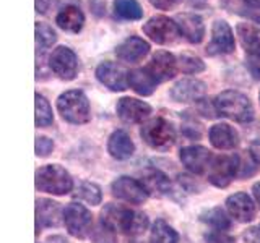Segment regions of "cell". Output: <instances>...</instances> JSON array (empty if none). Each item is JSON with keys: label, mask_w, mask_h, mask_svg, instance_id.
<instances>
[{"label": "cell", "mask_w": 260, "mask_h": 243, "mask_svg": "<svg viewBox=\"0 0 260 243\" xmlns=\"http://www.w3.org/2000/svg\"><path fill=\"white\" fill-rule=\"evenodd\" d=\"M57 40V34L51 26L44 23H36V47L38 52H44Z\"/></svg>", "instance_id": "obj_32"}, {"label": "cell", "mask_w": 260, "mask_h": 243, "mask_svg": "<svg viewBox=\"0 0 260 243\" xmlns=\"http://www.w3.org/2000/svg\"><path fill=\"white\" fill-rule=\"evenodd\" d=\"M91 238L94 243H116V232L101 222L98 225V229L91 233Z\"/></svg>", "instance_id": "obj_34"}, {"label": "cell", "mask_w": 260, "mask_h": 243, "mask_svg": "<svg viewBox=\"0 0 260 243\" xmlns=\"http://www.w3.org/2000/svg\"><path fill=\"white\" fill-rule=\"evenodd\" d=\"M114 13L120 20H140L143 10L137 0H114Z\"/></svg>", "instance_id": "obj_28"}, {"label": "cell", "mask_w": 260, "mask_h": 243, "mask_svg": "<svg viewBox=\"0 0 260 243\" xmlns=\"http://www.w3.org/2000/svg\"><path fill=\"white\" fill-rule=\"evenodd\" d=\"M210 141L216 149H234L239 143L238 132L228 124H216L210 128Z\"/></svg>", "instance_id": "obj_23"}, {"label": "cell", "mask_w": 260, "mask_h": 243, "mask_svg": "<svg viewBox=\"0 0 260 243\" xmlns=\"http://www.w3.org/2000/svg\"><path fill=\"white\" fill-rule=\"evenodd\" d=\"M49 67L60 79H73L78 71V59L72 49L59 46L49 57Z\"/></svg>", "instance_id": "obj_10"}, {"label": "cell", "mask_w": 260, "mask_h": 243, "mask_svg": "<svg viewBox=\"0 0 260 243\" xmlns=\"http://www.w3.org/2000/svg\"><path fill=\"white\" fill-rule=\"evenodd\" d=\"M142 185L148 194L153 196H165L171 191V182L166 174H162L158 169H146L142 172Z\"/></svg>", "instance_id": "obj_22"}, {"label": "cell", "mask_w": 260, "mask_h": 243, "mask_svg": "<svg viewBox=\"0 0 260 243\" xmlns=\"http://www.w3.org/2000/svg\"><path fill=\"white\" fill-rule=\"evenodd\" d=\"M252 191H254V196H255L258 206H260V183H255L254 186H252Z\"/></svg>", "instance_id": "obj_41"}, {"label": "cell", "mask_w": 260, "mask_h": 243, "mask_svg": "<svg viewBox=\"0 0 260 243\" xmlns=\"http://www.w3.org/2000/svg\"><path fill=\"white\" fill-rule=\"evenodd\" d=\"M117 115L125 124H140L151 113V107L143 101L134 99V97H122L117 102Z\"/></svg>", "instance_id": "obj_17"}, {"label": "cell", "mask_w": 260, "mask_h": 243, "mask_svg": "<svg viewBox=\"0 0 260 243\" xmlns=\"http://www.w3.org/2000/svg\"><path fill=\"white\" fill-rule=\"evenodd\" d=\"M181 0H150V4L154 8H159V10H171L176 5H179Z\"/></svg>", "instance_id": "obj_37"}, {"label": "cell", "mask_w": 260, "mask_h": 243, "mask_svg": "<svg viewBox=\"0 0 260 243\" xmlns=\"http://www.w3.org/2000/svg\"><path fill=\"white\" fill-rule=\"evenodd\" d=\"M239 169L241 160L238 156H218L208 169V180L218 188H224L238 175Z\"/></svg>", "instance_id": "obj_9"}, {"label": "cell", "mask_w": 260, "mask_h": 243, "mask_svg": "<svg viewBox=\"0 0 260 243\" xmlns=\"http://www.w3.org/2000/svg\"><path fill=\"white\" fill-rule=\"evenodd\" d=\"M75 194H77V198L86 201L88 205H91V206L100 205L101 199H103L101 188L96 183H91V182H81L78 185Z\"/></svg>", "instance_id": "obj_30"}, {"label": "cell", "mask_w": 260, "mask_h": 243, "mask_svg": "<svg viewBox=\"0 0 260 243\" xmlns=\"http://www.w3.org/2000/svg\"><path fill=\"white\" fill-rule=\"evenodd\" d=\"M250 157L254 159L255 164L260 166V141L252 143V146H250Z\"/></svg>", "instance_id": "obj_40"}, {"label": "cell", "mask_w": 260, "mask_h": 243, "mask_svg": "<svg viewBox=\"0 0 260 243\" xmlns=\"http://www.w3.org/2000/svg\"><path fill=\"white\" fill-rule=\"evenodd\" d=\"M244 241L246 243H260V224L250 229L244 233Z\"/></svg>", "instance_id": "obj_36"}, {"label": "cell", "mask_w": 260, "mask_h": 243, "mask_svg": "<svg viewBox=\"0 0 260 243\" xmlns=\"http://www.w3.org/2000/svg\"><path fill=\"white\" fill-rule=\"evenodd\" d=\"M208 243H234V240L231 237H228V235L224 232H215L207 237Z\"/></svg>", "instance_id": "obj_38"}, {"label": "cell", "mask_w": 260, "mask_h": 243, "mask_svg": "<svg viewBox=\"0 0 260 243\" xmlns=\"http://www.w3.org/2000/svg\"><path fill=\"white\" fill-rule=\"evenodd\" d=\"M101 222L114 232L135 237V235H140L146 230L148 217H146V214L130 208L108 205L101 211Z\"/></svg>", "instance_id": "obj_1"}, {"label": "cell", "mask_w": 260, "mask_h": 243, "mask_svg": "<svg viewBox=\"0 0 260 243\" xmlns=\"http://www.w3.org/2000/svg\"><path fill=\"white\" fill-rule=\"evenodd\" d=\"M63 222L70 235L77 238H85L91 232L93 225V216L91 213L78 202H70L63 209Z\"/></svg>", "instance_id": "obj_7"}, {"label": "cell", "mask_w": 260, "mask_h": 243, "mask_svg": "<svg viewBox=\"0 0 260 243\" xmlns=\"http://www.w3.org/2000/svg\"><path fill=\"white\" fill-rule=\"evenodd\" d=\"M179 68H181L184 73H189V75H193V73H200L205 70V63H203L199 57L190 55V54H182L181 59H179Z\"/></svg>", "instance_id": "obj_33"}, {"label": "cell", "mask_w": 260, "mask_h": 243, "mask_svg": "<svg viewBox=\"0 0 260 243\" xmlns=\"http://www.w3.org/2000/svg\"><path fill=\"white\" fill-rule=\"evenodd\" d=\"M108 151L114 159L124 160L134 156L135 151V144L130 140V136L127 135V132L124 130H116L108 141Z\"/></svg>", "instance_id": "obj_24"}, {"label": "cell", "mask_w": 260, "mask_h": 243, "mask_svg": "<svg viewBox=\"0 0 260 243\" xmlns=\"http://www.w3.org/2000/svg\"><path fill=\"white\" fill-rule=\"evenodd\" d=\"M200 217L203 222L208 224L210 227H213V229L218 232H224L231 227L230 217L226 216V213L221 208H211V209L205 211Z\"/></svg>", "instance_id": "obj_29"}, {"label": "cell", "mask_w": 260, "mask_h": 243, "mask_svg": "<svg viewBox=\"0 0 260 243\" xmlns=\"http://www.w3.org/2000/svg\"><path fill=\"white\" fill-rule=\"evenodd\" d=\"M143 32L156 44H173L181 36L176 21L169 20L168 16H153L143 24Z\"/></svg>", "instance_id": "obj_8"}, {"label": "cell", "mask_w": 260, "mask_h": 243, "mask_svg": "<svg viewBox=\"0 0 260 243\" xmlns=\"http://www.w3.org/2000/svg\"><path fill=\"white\" fill-rule=\"evenodd\" d=\"M226 208L238 222H250L255 217V205L247 193H234L226 199Z\"/></svg>", "instance_id": "obj_19"}, {"label": "cell", "mask_w": 260, "mask_h": 243, "mask_svg": "<svg viewBox=\"0 0 260 243\" xmlns=\"http://www.w3.org/2000/svg\"><path fill=\"white\" fill-rule=\"evenodd\" d=\"M54 122L51 104L47 102L44 96L36 94V127H49Z\"/></svg>", "instance_id": "obj_31"}, {"label": "cell", "mask_w": 260, "mask_h": 243, "mask_svg": "<svg viewBox=\"0 0 260 243\" xmlns=\"http://www.w3.org/2000/svg\"><path fill=\"white\" fill-rule=\"evenodd\" d=\"M207 93V86L200 79L185 78L177 81V83L171 88L169 96L173 97L176 102H197L200 101Z\"/></svg>", "instance_id": "obj_16"}, {"label": "cell", "mask_w": 260, "mask_h": 243, "mask_svg": "<svg viewBox=\"0 0 260 243\" xmlns=\"http://www.w3.org/2000/svg\"><path fill=\"white\" fill-rule=\"evenodd\" d=\"M247 5H250L252 8H260V0H244Z\"/></svg>", "instance_id": "obj_42"}, {"label": "cell", "mask_w": 260, "mask_h": 243, "mask_svg": "<svg viewBox=\"0 0 260 243\" xmlns=\"http://www.w3.org/2000/svg\"><path fill=\"white\" fill-rule=\"evenodd\" d=\"M238 36L246 51L247 60L246 65L250 71V75L255 79H260V29L254 24L241 23L238 24Z\"/></svg>", "instance_id": "obj_6"}, {"label": "cell", "mask_w": 260, "mask_h": 243, "mask_svg": "<svg viewBox=\"0 0 260 243\" xmlns=\"http://www.w3.org/2000/svg\"><path fill=\"white\" fill-rule=\"evenodd\" d=\"M54 4V0H36V12L38 13H47V10Z\"/></svg>", "instance_id": "obj_39"}, {"label": "cell", "mask_w": 260, "mask_h": 243, "mask_svg": "<svg viewBox=\"0 0 260 243\" xmlns=\"http://www.w3.org/2000/svg\"><path fill=\"white\" fill-rule=\"evenodd\" d=\"M62 209L59 202L52 199L41 198L36 201V222H38V230L39 227H57L62 221Z\"/></svg>", "instance_id": "obj_21"}, {"label": "cell", "mask_w": 260, "mask_h": 243, "mask_svg": "<svg viewBox=\"0 0 260 243\" xmlns=\"http://www.w3.org/2000/svg\"><path fill=\"white\" fill-rule=\"evenodd\" d=\"M146 71L150 73L158 85L165 83V81L174 78L177 71V60L173 54H169L166 51H158L153 55L148 67H146Z\"/></svg>", "instance_id": "obj_13"}, {"label": "cell", "mask_w": 260, "mask_h": 243, "mask_svg": "<svg viewBox=\"0 0 260 243\" xmlns=\"http://www.w3.org/2000/svg\"><path fill=\"white\" fill-rule=\"evenodd\" d=\"M258 99H260V94H258Z\"/></svg>", "instance_id": "obj_44"}, {"label": "cell", "mask_w": 260, "mask_h": 243, "mask_svg": "<svg viewBox=\"0 0 260 243\" xmlns=\"http://www.w3.org/2000/svg\"><path fill=\"white\" fill-rule=\"evenodd\" d=\"M49 243H69V241L63 240L62 237H51L49 238Z\"/></svg>", "instance_id": "obj_43"}, {"label": "cell", "mask_w": 260, "mask_h": 243, "mask_svg": "<svg viewBox=\"0 0 260 243\" xmlns=\"http://www.w3.org/2000/svg\"><path fill=\"white\" fill-rule=\"evenodd\" d=\"M125 75H128V73H125L124 68L112 62H103L96 68L98 81L103 83L106 88H109L111 91H124V89H127L128 76Z\"/></svg>", "instance_id": "obj_15"}, {"label": "cell", "mask_w": 260, "mask_h": 243, "mask_svg": "<svg viewBox=\"0 0 260 243\" xmlns=\"http://www.w3.org/2000/svg\"><path fill=\"white\" fill-rule=\"evenodd\" d=\"M36 188L51 194H67L73 188V180L63 167L49 164L36 170Z\"/></svg>", "instance_id": "obj_3"}, {"label": "cell", "mask_w": 260, "mask_h": 243, "mask_svg": "<svg viewBox=\"0 0 260 243\" xmlns=\"http://www.w3.org/2000/svg\"><path fill=\"white\" fill-rule=\"evenodd\" d=\"M128 85L132 86V89L140 96H150L153 94L154 88L158 86L156 81L153 79V76L150 75L146 68H138V70H132L128 73Z\"/></svg>", "instance_id": "obj_26"}, {"label": "cell", "mask_w": 260, "mask_h": 243, "mask_svg": "<svg viewBox=\"0 0 260 243\" xmlns=\"http://www.w3.org/2000/svg\"><path fill=\"white\" fill-rule=\"evenodd\" d=\"M176 24L181 36H184L190 44H200L205 36V24L199 15L195 13H179L176 16Z\"/></svg>", "instance_id": "obj_18"}, {"label": "cell", "mask_w": 260, "mask_h": 243, "mask_svg": "<svg viewBox=\"0 0 260 243\" xmlns=\"http://www.w3.org/2000/svg\"><path fill=\"white\" fill-rule=\"evenodd\" d=\"M150 243H179V235L166 221L158 219L151 227Z\"/></svg>", "instance_id": "obj_27"}, {"label": "cell", "mask_w": 260, "mask_h": 243, "mask_svg": "<svg viewBox=\"0 0 260 243\" xmlns=\"http://www.w3.org/2000/svg\"><path fill=\"white\" fill-rule=\"evenodd\" d=\"M148 52H150V44L137 36H130L125 40H122L116 49L117 59L127 63H135L138 60H142Z\"/></svg>", "instance_id": "obj_20"}, {"label": "cell", "mask_w": 260, "mask_h": 243, "mask_svg": "<svg viewBox=\"0 0 260 243\" xmlns=\"http://www.w3.org/2000/svg\"><path fill=\"white\" fill-rule=\"evenodd\" d=\"M57 109L63 120L69 124L81 125L89 120V102L83 91L70 89L59 96L57 99Z\"/></svg>", "instance_id": "obj_4"}, {"label": "cell", "mask_w": 260, "mask_h": 243, "mask_svg": "<svg viewBox=\"0 0 260 243\" xmlns=\"http://www.w3.org/2000/svg\"><path fill=\"white\" fill-rule=\"evenodd\" d=\"M54 149V143L52 140H49L46 136H38L36 138V154L39 157H46L52 152Z\"/></svg>", "instance_id": "obj_35"}, {"label": "cell", "mask_w": 260, "mask_h": 243, "mask_svg": "<svg viewBox=\"0 0 260 243\" xmlns=\"http://www.w3.org/2000/svg\"><path fill=\"white\" fill-rule=\"evenodd\" d=\"M215 110L239 124H247L254 120V107H252L250 99L246 94L233 91V89L216 96Z\"/></svg>", "instance_id": "obj_2"}, {"label": "cell", "mask_w": 260, "mask_h": 243, "mask_svg": "<svg viewBox=\"0 0 260 243\" xmlns=\"http://www.w3.org/2000/svg\"><path fill=\"white\" fill-rule=\"evenodd\" d=\"M55 23L60 29L77 34V32L81 31V28H83V24H85V15L78 7L67 5L59 12V15L55 16Z\"/></svg>", "instance_id": "obj_25"}, {"label": "cell", "mask_w": 260, "mask_h": 243, "mask_svg": "<svg viewBox=\"0 0 260 243\" xmlns=\"http://www.w3.org/2000/svg\"><path fill=\"white\" fill-rule=\"evenodd\" d=\"M181 162L193 174H205L211 166V152L203 146H185L179 152Z\"/></svg>", "instance_id": "obj_14"}, {"label": "cell", "mask_w": 260, "mask_h": 243, "mask_svg": "<svg viewBox=\"0 0 260 243\" xmlns=\"http://www.w3.org/2000/svg\"><path fill=\"white\" fill-rule=\"evenodd\" d=\"M111 191L116 198L130 202V205H143L148 198V191L145 190L142 182L130 177H119L111 183Z\"/></svg>", "instance_id": "obj_11"}, {"label": "cell", "mask_w": 260, "mask_h": 243, "mask_svg": "<svg viewBox=\"0 0 260 243\" xmlns=\"http://www.w3.org/2000/svg\"><path fill=\"white\" fill-rule=\"evenodd\" d=\"M234 52V34L224 20H216L211 28V40L207 46L208 55H226Z\"/></svg>", "instance_id": "obj_12"}, {"label": "cell", "mask_w": 260, "mask_h": 243, "mask_svg": "<svg viewBox=\"0 0 260 243\" xmlns=\"http://www.w3.org/2000/svg\"><path fill=\"white\" fill-rule=\"evenodd\" d=\"M140 135L150 148L158 151H166L176 143V132L173 125L161 117L146 122L140 130Z\"/></svg>", "instance_id": "obj_5"}]
</instances>
